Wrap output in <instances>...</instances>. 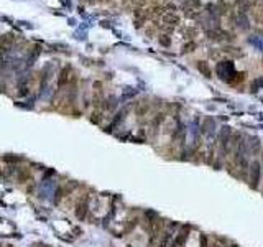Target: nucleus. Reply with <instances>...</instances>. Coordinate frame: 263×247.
Segmentation results:
<instances>
[{"label":"nucleus","mask_w":263,"mask_h":247,"mask_svg":"<svg viewBox=\"0 0 263 247\" xmlns=\"http://www.w3.org/2000/svg\"><path fill=\"white\" fill-rule=\"evenodd\" d=\"M115 106H117V102H115V99H114V97H109V99L105 101V109H109V111H112Z\"/></svg>","instance_id":"nucleus-9"},{"label":"nucleus","mask_w":263,"mask_h":247,"mask_svg":"<svg viewBox=\"0 0 263 247\" xmlns=\"http://www.w3.org/2000/svg\"><path fill=\"white\" fill-rule=\"evenodd\" d=\"M87 212V201H81L76 208V217L77 219H84Z\"/></svg>","instance_id":"nucleus-3"},{"label":"nucleus","mask_w":263,"mask_h":247,"mask_svg":"<svg viewBox=\"0 0 263 247\" xmlns=\"http://www.w3.org/2000/svg\"><path fill=\"white\" fill-rule=\"evenodd\" d=\"M160 43H161L163 46H169V43H171V41H169V38H168L166 35H163L161 38H160Z\"/></svg>","instance_id":"nucleus-14"},{"label":"nucleus","mask_w":263,"mask_h":247,"mask_svg":"<svg viewBox=\"0 0 263 247\" xmlns=\"http://www.w3.org/2000/svg\"><path fill=\"white\" fill-rule=\"evenodd\" d=\"M250 41H252L257 48H260V50L263 51V40H260V38H258V40H257V38H250Z\"/></svg>","instance_id":"nucleus-10"},{"label":"nucleus","mask_w":263,"mask_h":247,"mask_svg":"<svg viewBox=\"0 0 263 247\" xmlns=\"http://www.w3.org/2000/svg\"><path fill=\"white\" fill-rule=\"evenodd\" d=\"M2 176H3V173H2V170H0V178H2Z\"/></svg>","instance_id":"nucleus-17"},{"label":"nucleus","mask_w":263,"mask_h":247,"mask_svg":"<svg viewBox=\"0 0 263 247\" xmlns=\"http://www.w3.org/2000/svg\"><path fill=\"white\" fill-rule=\"evenodd\" d=\"M7 247H12V246H7Z\"/></svg>","instance_id":"nucleus-18"},{"label":"nucleus","mask_w":263,"mask_h":247,"mask_svg":"<svg viewBox=\"0 0 263 247\" xmlns=\"http://www.w3.org/2000/svg\"><path fill=\"white\" fill-rule=\"evenodd\" d=\"M63 193H64V190H63V188H58V190H56V196H54V201L58 203L61 199V198H63Z\"/></svg>","instance_id":"nucleus-13"},{"label":"nucleus","mask_w":263,"mask_h":247,"mask_svg":"<svg viewBox=\"0 0 263 247\" xmlns=\"http://www.w3.org/2000/svg\"><path fill=\"white\" fill-rule=\"evenodd\" d=\"M187 231H189V226H184V227H182L181 236H178L176 242H174V246H179V244H182V242L186 241V237H187Z\"/></svg>","instance_id":"nucleus-4"},{"label":"nucleus","mask_w":263,"mask_h":247,"mask_svg":"<svg viewBox=\"0 0 263 247\" xmlns=\"http://www.w3.org/2000/svg\"><path fill=\"white\" fill-rule=\"evenodd\" d=\"M53 175H54V170H46V173H45V178H43V180H46V178L53 176Z\"/></svg>","instance_id":"nucleus-15"},{"label":"nucleus","mask_w":263,"mask_h":247,"mask_svg":"<svg viewBox=\"0 0 263 247\" xmlns=\"http://www.w3.org/2000/svg\"><path fill=\"white\" fill-rule=\"evenodd\" d=\"M197 66H199V71H201V73H202V74H206V76H207V77H211V69H209V68H207V64L204 66V63H199V64H197Z\"/></svg>","instance_id":"nucleus-8"},{"label":"nucleus","mask_w":263,"mask_h":247,"mask_svg":"<svg viewBox=\"0 0 263 247\" xmlns=\"http://www.w3.org/2000/svg\"><path fill=\"white\" fill-rule=\"evenodd\" d=\"M235 73V68H233V63L232 61H222L217 64V74L222 77V79L227 81L229 76H232Z\"/></svg>","instance_id":"nucleus-1"},{"label":"nucleus","mask_w":263,"mask_h":247,"mask_svg":"<svg viewBox=\"0 0 263 247\" xmlns=\"http://www.w3.org/2000/svg\"><path fill=\"white\" fill-rule=\"evenodd\" d=\"M67 74H69V68H64V69L61 71V74H59V79H58V86H64L66 81H67Z\"/></svg>","instance_id":"nucleus-5"},{"label":"nucleus","mask_w":263,"mask_h":247,"mask_svg":"<svg viewBox=\"0 0 263 247\" xmlns=\"http://www.w3.org/2000/svg\"><path fill=\"white\" fill-rule=\"evenodd\" d=\"M3 161H7V163H17V161H21V156H17V155H5V156H3Z\"/></svg>","instance_id":"nucleus-7"},{"label":"nucleus","mask_w":263,"mask_h":247,"mask_svg":"<svg viewBox=\"0 0 263 247\" xmlns=\"http://www.w3.org/2000/svg\"><path fill=\"white\" fill-rule=\"evenodd\" d=\"M18 180H20L21 183L26 181V180H30V173H26V172H20L18 173Z\"/></svg>","instance_id":"nucleus-11"},{"label":"nucleus","mask_w":263,"mask_h":247,"mask_svg":"<svg viewBox=\"0 0 263 247\" xmlns=\"http://www.w3.org/2000/svg\"><path fill=\"white\" fill-rule=\"evenodd\" d=\"M25 94H28V89H26V86H21L20 87V96H25Z\"/></svg>","instance_id":"nucleus-16"},{"label":"nucleus","mask_w":263,"mask_h":247,"mask_svg":"<svg viewBox=\"0 0 263 247\" xmlns=\"http://www.w3.org/2000/svg\"><path fill=\"white\" fill-rule=\"evenodd\" d=\"M163 20H165V23H168V25H176L178 21H179V18H178L176 15H173V13H166V15L163 17Z\"/></svg>","instance_id":"nucleus-6"},{"label":"nucleus","mask_w":263,"mask_h":247,"mask_svg":"<svg viewBox=\"0 0 263 247\" xmlns=\"http://www.w3.org/2000/svg\"><path fill=\"white\" fill-rule=\"evenodd\" d=\"M260 180V163L258 161H253L252 163V168H250V185L252 188H257V183Z\"/></svg>","instance_id":"nucleus-2"},{"label":"nucleus","mask_w":263,"mask_h":247,"mask_svg":"<svg viewBox=\"0 0 263 247\" xmlns=\"http://www.w3.org/2000/svg\"><path fill=\"white\" fill-rule=\"evenodd\" d=\"M238 23H240V26H242V28H245V30L248 28V21H247V18H245L243 15L238 18Z\"/></svg>","instance_id":"nucleus-12"}]
</instances>
